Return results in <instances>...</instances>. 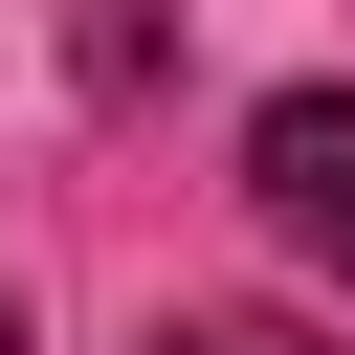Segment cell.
I'll return each mask as SVG.
<instances>
[{
    "label": "cell",
    "mask_w": 355,
    "mask_h": 355,
    "mask_svg": "<svg viewBox=\"0 0 355 355\" xmlns=\"http://www.w3.org/2000/svg\"><path fill=\"white\" fill-rule=\"evenodd\" d=\"M155 355H333V333H288V311H178Z\"/></svg>",
    "instance_id": "obj_2"
},
{
    "label": "cell",
    "mask_w": 355,
    "mask_h": 355,
    "mask_svg": "<svg viewBox=\"0 0 355 355\" xmlns=\"http://www.w3.org/2000/svg\"><path fill=\"white\" fill-rule=\"evenodd\" d=\"M244 200L355 288V89H266V133H244Z\"/></svg>",
    "instance_id": "obj_1"
},
{
    "label": "cell",
    "mask_w": 355,
    "mask_h": 355,
    "mask_svg": "<svg viewBox=\"0 0 355 355\" xmlns=\"http://www.w3.org/2000/svg\"><path fill=\"white\" fill-rule=\"evenodd\" d=\"M0 355H22V288H0Z\"/></svg>",
    "instance_id": "obj_3"
}]
</instances>
